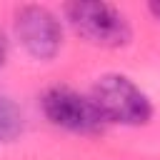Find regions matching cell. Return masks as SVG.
Masks as SVG:
<instances>
[{
    "instance_id": "1",
    "label": "cell",
    "mask_w": 160,
    "mask_h": 160,
    "mask_svg": "<svg viewBox=\"0 0 160 160\" xmlns=\"http://www.w3.org/2000/svg\"><path fill=\"white\" fill-rule=\"evenodd\" d=\"M90 100L100 110L105 122L118 125H148L152 118V102L150 98L128 78L120 72L102 75L90 92Z\"/></svg>"
},
{
    "instance_id": "2",
    "label": "cell",
    "mask_w": 160,
    "mask_h": 160,
    "mask_svg": "<svg viewBox=\"0 0 160 160\" xmlns=\"http://www.w3.org/2000/svg\"><path fill=\"white\" fill-rule=\"evenodd\" d=\"M65 18L72 30L98 48H122L130 42L132 30L128 18L102 0H75L65 5Z\"/></svg>"
},
{
    "instance_id": "3",
    "label": "cell",
    "mask_w": 160,
    "mask_h": 160,
    "mask_svg": "<svg viewBox=\"0 0 160 160\" xmlns=\"http://www.w3.org/2000/svg\"><path fill=\"white\" fill-rule=\"evenodd\" d=\"M40 108H42V115L55 128H62L70 132L95 135L108 125L100 110L95 108V102L90 100V95H80L78 90L65 85L48 88L40 98Z\"/></svg>"
},
{
    "instance_id": "4",
    "label": "cell",
    "mask_w": 160,
    "mask_h": 160,
    "mask_svg": "<svg viewBox=\"0 0 160 160\" xmlns=\"http://www.w3.org/2000/svg\"><path fill=\"white\" fill-rule=\"evenodd\" d=\"M15 35L35 60H52L62 48V25L45 5H22L15 10Z\"/></svg>"
},
{
    "instance_id": "5",
    "label": "cell",
    "mask_w": 160,
    "mask_h": 160,
    "mask_svg": "<svg viewBox=\"0 0 160 160\" xmlns=\"http://www.w3.org/2000/svg\"><path fill=\"white\" fill-rule=\"evenodd\" d=\"M20 132H22V112L5 92H0V142H10Z\"/></svg>"
},
{
    "instance_id": "6",
    "label": "cell",
    "mask_w": 160,
    "mask_h": 160,
    "mask_svg": "<svg viewBox=\"0 0 160 160\" xmlns=\"http://www.w3.org/2000/svg\"><path fill=\"white\" fill-rule=\"evenodd\" d=\"M5 60H8V40H5V32L0 30V68L5 65Z\"/></svg>"
},
{
    "instance_id": "7",
    "label": "cell",
    "mask_w": 160,
    "mask_h": 160,
    "mask_svg": "<svg viewBox=\"0 0 160 160\" xmlns=\"http://www.w3.org/2000/svg\"><path fill=\"white\" fill-rule=\"evenodd\" d=\"M148 10H150V15H152V18L160 22V0H152V2L148 5Z\"/></svg>"
}]
</instances>
